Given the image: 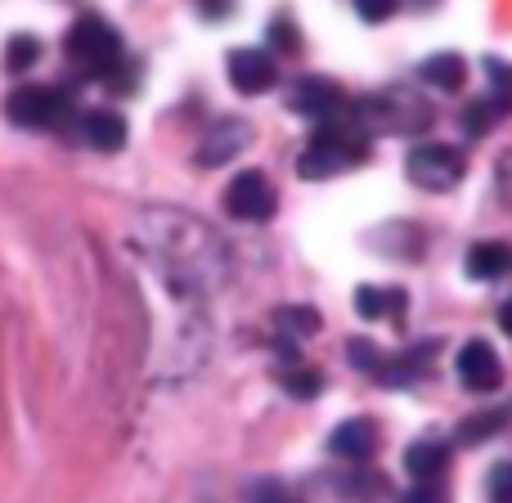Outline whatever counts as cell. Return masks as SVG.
Masks as SVG:
<instances>
[{"label": "cell", "instance_id": "1", "mask_svg": "<svg viewBox=\"0 0 512 503\" xmlns=\"http://www.w3.org/2000/svg\"><path fill=\"white\" fill-rule=\"evenodd\" d=\"M140 248L171 274V283H212L225 270V248L207 225L180 212H149L140 221Z\"/></svg>", "mask_w": 512, "mask_h": 503}, {"label": "cell", "instance_id": "2", "mask_svg": "<svg viewBox=\"0 0 512 503\" xmlns=\"http://www.w3.org/2000/svg\"><path fill=\"white\" fill-rule=\"evenodd\" d=\"M63 50H68L90 77L108 81V86H122V90L131 86V77H126L131 63H126V54H122V36H117V27L108 23L104 14H81L77 23L68 27Z\"/></svg>", "mask_w": 512, "mask_h": 503}, {"label": "cell", "instance_id": "3", "mask_svg": "<svg viewBox=\"0 0 512 503\" xmlns=\"http://www.w3.org/2000/svg\"><path fill=\"white\" fill-rule=\"evenodd\" d=\"M369 158V131L360 122H319V131L310 135V144L297 158V176L306 180H328L337 171L355 167Z\"/></svg>", "mask_w": 512, "mask_h": 503}, {"label": "cell", "instance_id": "4", "mask_svg": "<svg viewBox=\"0 0 512 503\" xmlns=\"http://www.w3.org/2000/svg\"><path fill=\"white\" fill-rule=\"evenodd\" d=\"M463 171H468V162H463V153L454 149V144H418L405 158L409 185L427 189V194H450V189H459Z\"/></svg>", "mask_w": 512, "mask_h": 503}, {"label": "cell", "instance_id": "5", "mask_svg": "<svg viewBox=\"0 0 512 503\" xmlns=\"http://www.w3.org/2000/svg\"><path fill=\"white\" fill-rule=\"evenodd\" d=\"M72 95L59 86H18L14 95L5 99V117L14 126H63L72 117Z\"/></svg>", "mask_w": 512, "mask_h": 503}, {"label": "cell", "instance_id": "6", "mask_svg": "<svg viewBox=\"0 0 512 503\" xmlns=\"http://www.w3.org/2000/svg\"><path fill=\"white\" fill-rule=\"evenodd\" d=\"M274 207H279V194H274L265 171H239V176L230 180V189H225V212H230L234 221L261 225L274 216Z\"/></svg>", "mask_w": 512, "mask_h": 503}, {"label": "cell", "instance_id": "7", "mask_svg": "<svg viewBox=\"0 0 512 503\" xmlns=\"http://www.w3.org/2000/svg\"><path fill=\"white\" fill-rule=\"evenodd\" d=\"M288 108L297 117H310V122H333L346 113V90L333 77H301L288 90Z\"/></svg>", "mask_w": 512, "mask_h": 503}, {"label": "cell", "instance_id": "8", "mask_svg": "<svg viewBox=\"0 0 512 503\" xmlns=\"http://www.w3.org/2000/svg\"><path fill=\"white\" fill-rule=\"evenodd\" d=\"M225 72H230V86L239 95H265V90L279 86V63H274L270 50H256V45H243L225 59Z\"/></svg>", "mask_w": 512, "mask_h": 503}, {"label": "cell", "instance_id": "9", "mask_svg": "<svg viewBox=\"0 0 512 503\" xmlns=\"http://www.w3.org/2000/svg\"><path fill=\"white\" fill-rule=\"evenodd\" d=\"M454 373H459V382L468 391H499V382H504V364H499L495 346L481 342V337L463 342L459 360H454Z\"/></svg>", "mask_w": 512, "mask_h": 503}, {"label": "cell", "instance_id": "10", "mask_svg": "<svg viewBox=\"0 0 512 503\" xmlns=\"http://www.w3.org/2000/svg\"><path fill=\"white\" fill-rule=\"evenodd\" d=\"M248 144H252V126L239 122V117H225V122H216L212 131L203 135V144H198V167H225V162L239 158Z\"/></svg>", "mask_w": 512, "mask_h": 503}, {"label": "cell", "instance_id": "11", "mask_svg": "<svg viewBox=\"0 0 512 503\" xmlns=\"http://www.w3.org/2000/svg\"><path fill=\"white\" fill-rule=\"evenodd\" d=\"M328 450L346 463L373 459V450H378V427H373L369 418H346V423H337V432L328 436Z\"/></svg>", "mask_w": 512, "mask_h": 503}, {"label": "cell", "instance_id": "12", "mask_svg": "<svg viewBox=\"0 0 512 503\" xmlns=\"http://www.w3.org/2000/svg\"><path fill=\"white\" fill-rule=\"evenodd\" d=\"M463 270H468V279H477V283L504 279V274L512 270V248L508 243H495V239L472 243L468 256H463Z\"/></svg>", "mask_w": 512, "mask_h": 503}, {"label": "cell", "instance_id": "13", "mask_svg": "<svg viewBox=\"0 0 512 503\" xmlns=\"http://www.w3.org/2000/svg\"><path fill=\"white\" fill-rule=\"evenodd\" d=\"M81 135L95 153H117L126 144V117L113 108H95V113L81 117Z\"/></svg>", "mask_w": 512, "mask_h": 503}, {"label": "cell", "instance_id": "14", "mask_svg": "<svg viewBox=\"0 0 512 503\" xmlns=\"http://www.w3.org/2000/svg\"><path fill=\"white\" fill-rule=\"evenodd\" d=\"M445 468H450V450L441 441H414L405 450V472L414 481H436L445 477Z\"/></svg>", "mask_w": 512, "mask_h": 503}, {"label": "cell", "instance_id": "15", "mask_svg": "<svg viewBox=\"0 0 512 503\" xmlns=\"http://www.w3.org/2000/svg\"><path fill=\"white\" fill-rule=\"evenodd\" d=\"M427 360H432V346H418V351H405V355H396V360H382L373 378H378L382 387H409V382H418L427 373Z\"/></svg>", "mask_w": 512, "mask_h": 503}, {"label": "cell", "instance_id": "16", "mask_svg": "<svg viewBox=\"0 0 512 503\" xmlns=\"http://www.w3.org/2000/svg\"><path fill=\"white\" fill-rule=\"evenodd\" d=\"M400 310H405V292L400 288H373V283L355 288V315L360 319H396Z\"/></svg>", "mask_w": 512, "mask_h": 503}, {"label": "cell", "instance_id": "17", "mask_svg": "<svg viewBox=\"0 0 512 503\" xmlns=\"http://www.w3.org/2000/svg\"><path fill=\"white\" fill-rule=\"evenodd\" d=\"M423 81L432 90H459L463 81H468V63H463V54L445 50V54H432V59H423Z\"/></svg>", "mask_w": 512, "mask_h": 503}, {"label": "cell", "instance_id": "18", "mask_svg": "<svg viewBox=\"0 0 512 503\" xmlns=\"http://www.w3.org/2000/svg\"><path fill=\"white\" fill-rule=\"evenodd\" d=\"M481 68H486V77H490L486 104L495 108V113H512V63H504L499 54H490V59H481Z\"/></svg>", "mask_w": 512, "mask_h": 503}, {"label": "cell", "instance_id": "19", "mask_svg": "<svg viewBox=\"0 0 512 503\" xmlns=\"http://www.w3.org/2000/svg\"><path fill=\"white\" fill-rule=\"evenodd\" d=\"M508 427V409H486V414H472L459 423V445H481L490 436H499Z\"/></svg>", "mask_w": 512, "mask_h": 503}, {"label": "cell", "instance_id": "20", "mask_svg": "<svg viewBox=\"0 0 512 503\" xmlns=\"http://www.w3.org/2000/svg\"><path fill=\"white\" fill-rule=\"evenodd\" d=\"M274 324H279L283 337H292V342H297V337L319 333V324H324V319H319L315 306H283L279 315H274Z\"/></svg>", "mask_w": 512, "mask_h": 503}, {"label": "cell", "instance_id": "21", "mask_svg": "<svg viewBox=\"0 0 512 503\" xmlns=\"http://www.w3.org/2000/svg\"><path fill=\"white\" fill-rule=\"evenodd\" d=\"M279 382H283V391H288L292 400H315L319 391H324V373H319V369H301V364L283 369Z\"/></svg>", "mask_w": 512, "mask_h": 503}, {"label": "cell", "instance_id": "22", "mask_svg": "<svg viewBox=\"0 0 512 503\" xmlns=\"http://www.w3.org/2000/svg\"><path fill=\"white\" fill-rule=\"evenodd\" d=\"M36 59H41V41H36V36H27V32L9 36V45H5V68L9 72H27Z\"/></svg>", "mask_w": 512, "mask_h": 503}, {"label": "cell", "instance_id": "23", "mask_svg": "<svg viewBox=\"0 0 512 503\" xmlns=\"http://www.w3.org/2000/svg\"><path fill=\"white\" fill-rule=\"evenodd\" d=\"M346 355H351V364H355V369H364L369 378L378 373V364L387 360V355H382L373 342H364V337H351V342H346Z\"/></svg>", "mask_w": 512, "mask_h": 503}, {"label": "cell", "instance_id": "24", "mask_svg": "<svg viewBox=\"0 0 512 503\" xmlns=\"http://www.w3.org/2000/svg\"><path fill=\"white\" fill-rule=\"evenodd\" d=\"M270 45H274L279 54H297V50H301V36H297V27H292L288 14H274V23H270Z\"/></svg>", "mask_w": 512, "mask_h": 503}, {"label": "cell", "instance_id": "25", "mask_svg": "<svg viewBox=\"0 0 512 503\" xmlns=\"http://www.w3.org/2000/svg\"><path fill=\"white\" fill-rule=\"evenodd\" d=\"M486 499L490 503H512V463H495V468H490Z\"/></svg>", "mask_w": 512, "mask_h": 503}, {"label": "cell", "instance_id": "26", "mask_svg": "<svg viewBox=\"0 0 512 503\" xmlns=\"http://www.w3.org/2000/svg\"><path fill=\"white\" fill-rule=\"evenodd\" d=\"M495 117H499V113H495L490 104H472L468 113H463V131H468L472 140H481V135L490 131V122H495Z\"/></svg>", "mask_w": 512, "mask_h": 503}, {"label": "cell", "instance_id": "27", "mask_svg": "<svg viewBox=\"0 0 512 503\" xmlns=\"http://www.w3.org/2000/svg\"><path fill=\"white\" fill-rule=\"evenodd\" d=\"M396 9H400V0H355V14H360L364 23H387Z\"/></svg>", "mask_w": 512, "mask_h": 503}, {"label": "cell", "instance_id": "28", "mask_svg": "<svg viewBox=\"0 0 512 503\" xmlns=\"http://www.w3.org/2000/svg\"><path fill=\"white\" fill-rule=\"evenodd\" d=\"M400 503H450V499H445V490L436 481H418V486H409L400 495Z\"/></svg>", "mask_w": 512, "mask_h": 503}, {"label": "cell", "instance_id": "29", "mask_svg": "<svg viewBox=\"0 0 512 503\" xmlns=\"http://www.w3.org/2000/svg\"><path fill=\"white\" fill-rule=\"evenodd\" d=\"M252 503H292L288 490L279 486V481H256L252 486Z\"/></svg>", "mask_w": 512, "mask_h": 503}, {"label": "cell", "instance_id": "30", "mask_svg": "<svg viewBox=\"0 0 512 503\" xmlns=\"http://www.w3.org/2000/svg\"><path fill=\"white\" fill-rule=\"evenodd\" d=\"M495 185H499V198L512 207V149L499 158V171H495Z\"/></svg>", "mask_w": 512, "mask_h": 503}, {"label": "cell", "instance_id": "31", "mask_svg": "<svg viewBox=\"0 0 512 503\" xmlns=\"http://www.w3.org/2000/svg\"><path fill=\"white\" fill-rule=\"evenodd\" d=\"M194 9L203 18H230L234 14V0H194Z\"/></svg>", "mask_w": 512, "mask_h": 503}, {"label": "cell", "instance_id": "32", "mask_svg": "<svg viewBox=\"0 0 512 503\" xmlns=\"http://www.w3.org/2000/svg\"><path fill=\"white\" fill-rule=\"evenodd\" d=\"M499 328H504V333L512 337V301H504V306H499Z\"/></svg>", "mask_w": 512, "mask_h": 503}]
</instances>
